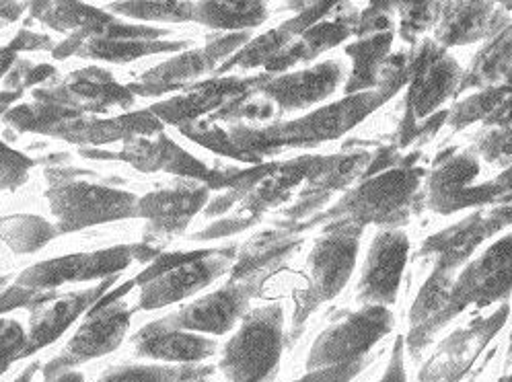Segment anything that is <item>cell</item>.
<instances>
[{"instance_id":"obj_47","label":"cell","mask_w":512,"mask_h":382,"mask_svg":"<svg viewBox=\"0 0 512 382\" xmlns=\"http://www.w3.org/2000/svg\"><path fill=\"white\" fill-rule=\"evenodd\" d=\"M5 286V278H0V288H3Z\"/></svg>"},{"instance_id":"obj_7","label":"cell","mask_w":512,"mask_h":382,"mask_svg":"<svg viewBox=\"0 0 512 382\" xmlns=\"http://www.w3.org/2000/svg\"><path fill=\"white\" fill-rule=\"evenodd\" d=\"M360 228L344 222L332 228L309 255L311 286L305 294V309L295 315V325L303 323L317 304L336 298L352 276L358 255Z\"/></svg>"},{"instance_id":"obj_33","label":"cell","mask_w":512,"mask_h":382,"mask_svg":"<svg viewBox=\"0 0 512 382\" xmlns=\"http://www.w3.org/2000/svg\"><path fill=\"white\" fill-rule=\"evenodd\" d=\"M478 171L480 167L471 157H459L443 165L430 177V206L443 214L447 204L471 185Z\"/></svg>"},{"instance_id":"obj_46","label":"cell","mask_w":512,"mask_h":382,"mask_svg":"<svg viewBox=\"0 0 512 382\" xmlns=\"http://www.w3.org/2000/svg\"><path fill=\"white\" fill-rule=\"evenodd\" d=\"M190 382H210V380H206V378H198V380H190Z\"/></svg>"},{"instance_id":"obj_49","label":"cell","mask_w":512,"mask_h":382,"mask_svg":"<svg viewBox=\"0 0 512 382\" xmlns=\"http://www.w3.org/2000/svg\"><path fill=\"white\" fill-rule=\"evenodd\" d=\"M5 109V105H0V111H3Z\"/></svg>"},{"instance_id":"obj_31","label":"cell","mask_w":512,"mask_h":382,"mask_svg":"<svg viewBox=\"0 0 512 382\" xmlns=\"http://www.w3.org/2000/svg\"><path fill=\"white\" fill-rule=\"evenodd\" d=\"M58 235L56 228L40 216L17 214L0 218V241L17 253H33Z\"/></svg>"},{"instance_id":"obj_17","label":"cell","mask_w":512,"mask_h":382,"mask_svg":"<svg viewBox=\"0 0 512 382\" xmlns=\"http://www.w3.org/2000/svg\"><path fill=\"white\" fill-rule=\"evenodd\" d=\"M245 42H247V33H235V35L223 37V40H216L214 44L206 46L204 50L188 52L175 60H169V62L146 72L142 76L140 85H132L130 91H136L140 95H146V93L159 95L163 91L175 89L179 85L196 79V76L204 74L206 70H210L216 60H221L223 56L231 54Z\"/></svg>"},{"instance_id":"obj_23","label":"cell","mask_w":512,"mask_h":382,"mask_svg":"<svg viewBox=\"0 0 512 382\" xmlns=\"http://www.w3.org/2000/svg\"><path fill=\"white\" fill-rule=\"evenodd\" d=\"M443 13L436 37L443 46H459L482 40L484 35L494 33L496 15L490 3H453L441 5Z\"/></svg>"},{"instance_id":"obj_40","label":"cell","mask_w":512,"mask_h":382,"mask_svg":"<svg viewBox=\"0 0 512 382\" xmlns=\"http://www.w3.org/2000/svg\"><path fill=\"white\" fill-rule=\"evenodd\" d=\"M367 364H369V360H360V362H352V364L309 370L307 376H303L295 382H350L352 378H356L362 372V368Z\"/></svg>"},{"instance_id":"obj_9","label":"cell","mask_w":512,"mask_h":382,"mask_svg":"<svg viewBox=\"0 0 512 382\" xmlns=\"http://www.w3.org/2000/svg\"><path fill=\"white\" fill-rule=\"evenodd\" d=\"M132 321V311L124 302H101L99 309L95 307L85 323L79 327L68 341L58 358H54L46 366V378L56 376L60 372H68L89 360L101 358L118 350L128 327Z\"/></svg>"},{"instance_id":"obj_25","label":"cell","mask_w":512,"mask_h":382,"mask_svg":"<svg viewBox=\"0 0 512 382\" xmlns=\"http://www.w3.org/2000/svg\"><path fill=\"white\" fill-rule=\"evenodd\" d=\"M245 89H247V85L235 83V81L210 83V85H204L196 93H190L186 97H179V99H171V101L153 105L151 113L159 122L179 126V124H184L188 120H194L196 116H200V113H204L212 107H218L231 97L245 95Z\"/></svg>"},{"instance_id":"obj_8","label":"cell","mask_w":512,"mask_h":382,"mask_svg":"<svg viewBox=\"0 0 512 382\" xmlns=\"http://www.w3.org/2000/svg\"><path fill=\"white\" fill-rule=\"evenodd\" d=\"M142 249L138 247H112L93 253H75L58 259H50L46 263L33 265L25 270L17 286L27 288L31 292L52 290L62 284L70 282H87V280H101V278H114L122 270L142 257Z\"/></svg>"},{"instance_id":"obj_30","label":"cell","mask_w":512,"mask_h":382,"mask_svg":"<svg viewBox=\"0 0 512 382\" xmlns=\"http://www.w3.org/2000/svg\"><path fill=\"white\" fill-rule=\"evenodd\" d=\"M266 19L262 3H194V21L212 29H251Z\"/></svg>"},{"instance_id":"obj_35","label":"cell","mask_w":512,"mask_h":382,"mask_svg":"<svg viewBox=\"0 0 512 382\" xmlns=\"http://www.w3.org/2000/svg\"><path fill=\"white\" fill-rule=\"evenodd\" d=\"M114 13L142 21H192L194 3H116Z\"/></svg>"},{"instance_id":"obj_5","label":"cell","mask_w":512,"mask_h":382,"mask_svg":"<svg viewBox=\"0 0 512 382\" xmlns=\"http://www.w3.org/2000/svg\"><path fill=\"white\" fill-rule=\"evenodd\" d=\"M512 290V235L494 243L451 284L441 327L459 315L465 307H488V304L508 296Z\"/></svg>"},{"instance_id":"obj_20","label":"cell","mask_w":512,"mask_h":382,"mask_svg":"<svg viewBox=\"0 0 512 382\" xmlns=\"http://www.w3.org/2000/svg\"><path fill=\"white\" fill-rule=\"evenodd\" d=\"M35 97L48 99L79 111H81V103L93 109L132 103V91L114 83L112 76L97 68H89L75 76H70L60 89L38 93Z\"/></svg>"},{"instance_id":"obj_3","label":"cell","mask_w":512,"mask_h":382,"mask_svg":"<svg viewBox=\"0 0 512 382\" xmlns=\"http://www.w3.org/2000/svg\"><path fill=\"white\" fill-rule=\"evenodd\" d=\"M231 257L233 249H206L157 261L138 278V284H142L138 309H161L204 290L227 272Z\"/></svg>"},{"instance_id":"obj_12","label":"cell","mask_w":512,"mask_h":382,"mask_svg":"<svg viewBox=\"0 0 512 382\" xmlns=\"http://www.w3.org/2000/svg\"><path fill=\"white\" fill-rule=\"evenodd\" d=\"M461 68L445 48L426 42L412 62V87L408 93V113L420 120L447 101L459 85Z\"/></svg>"},{"instance_id":"obj_48","label":"cell","mask_w":512,"mask_h":382,"mask_svg":"<svg viewBox=\"0 0 512 382\" xmlns=\"http://www.w3.org/2000/svg\"><path fill=\"white\" fill-rule=\"evenodd\" d=\"M5 370H7V368H5V366H0V374H3V372H5Z\"/></svg>"},{"instance_id":"obj_4","label":"cell","mask_w":512,"mask_h":382,"mask_svg":"<svg viewBox=\"0 0 512 382\" xmlns=\"http://www.w3.org/2000/svg\"><path fill=\"white\" fill-rule=\"evenodd\" d=\"M48 198L58 218V228L64 233L136 216L138 208L134 194L85 181L62 183L50 191Z\"/></svg>"},{"instance_id":"obj_21","label":"cell","mask_w":512,"mask_h":382,"mask_svg":"<svg viewBox=\"0 0 512 382\" xmlns=\"http://www.w3.org/2000/svg\"><path fill=\"white\" fill-rule=\"evenodd\" d=\"M186 44H169L157 40H112V37H85L81 33H72L70 40L54 50L56 58L83 56L107 62H130L142 56H151L159 52H173L184 48Z\"/></svg>"},{"instance_id":"obj_15","label":"cell","mask_w":512,"mask_h":382,"mask_svg":"<svg viewBox=\"0 0 512 382\" xmlns=\"http://www.w3.org/2000/svg\"><path fill=\"white\" fill-rule=\"evenodd\" d=\"M344 76V68L338 60L323 62L313 68L278 76V79L258 83L260 93L274 103L280 111L305 109L317 101L332 95Z\"/></svg>"},{"instance_id":"obj_32","label":"cell","mask_w":512,"mask_h":382,"mask_svg":"<svg viewBox=\"0 0 512 382\" xmlns=\"http://www.w3.org/2000/svg\"><path fill=\"white\" fill-rule=\"evenodd\" d=\"M212 366L181 364V366H118L107 370L99 382H190L212 374Z\"/></svg>"},{"instance_id":"obj_34","label":"cell","mask_w":512,"mask_h":382,"mask_svg":"<svg viewBox=\"0 0 512 382\" xmlns=\"http://www.w3.org/2000/svg\"><path fill=\"white\" fill-rule=\"evenodd\" d=\"M512 200V167H508L500 177L490 183L469 185L461 194H457L445 208L443 214L471 208V206H486V204H504Z\"/></svg>"},{"instance_id":"obj_45","label":"cell","mask_w":512,"mask_h":382,"mask_svg":"<svg viewBox=\"0 0 512 382\" xmlns=\"http://www.w3.org/2000/svg\"><path fill=\"white\" fill-rule=\"evenodd\" d=\"M44 382H85V378H83V374H79L75 370H68V372H60L56 376H50Z\"/></svg>"},{"instance_id":"obj_19","label":"cell","mask_w":512,"mask_h":382,"mask_svg":"<svg viewBox=\"0 0 512 382\" xmlns=\"http://www.w3.org/2000/svg\"><path fill=\"white\" fill-rule=\"evenodd\" d=\"M206 200L208 191L204 187L167 189L138 200L136 216L149 218L151 231L157 235L181 233Z\"/></svg>"},{"instance_id":"obj_6","label":"cell","mask_w":512,"mask_h":382,"mask_svg":"<svg viewBox=\"0 0 512 382\" xmlns=\"http://www.w3.org/2000/svg\"><path fill=\"white\" fill-rule=\"evenodd\" d=\"M393 327V317L385 307H369L350 315L342 323L319 335L309 352L307 370H319L364 360L369 350Z\"/></svg>"},{"instance_id":"obj_2","label":"cell","mask_w":512,"mask_h":382,"mask_svg":"<svg viewBox=\"0 0 512 382\" xmlns=\"http://www.w3.org/2000/svg\"><path fill=\"white\" fill-rule=\"evenodd\" d=\"M284 348V317L280 307L249 311L229 339L218 362L229 382H266L276 370Z\"/></svg>"},{"instance_id":"obj_37","label":"cell","mask_w":512,"mask_h":382,"mask_svg":"<svg viewBox=\"0 0 512 382\" xmlns=\"http://www.w3.org/2000/svg\"><path fill=\"white\" fill-rule=\"evenodd\" d=\"M482 157L500 167H512V126L488 130L480 140Z\"/></svg>"},{"instance_id":"obj_39","label":"cell","mask_w":512,"mask_h":382,"mask_svg":"<svg viewBox=\"0 0 512 382\" xmlns=\"http://www.w3.org/2000/svg\"><path fill=\"white\" fill-rule=\"evenodd\" d=\"M441 5H399V11H404L401 15V29H404V35L408 37L410 33H422L428 29L438 15H434Z\"/></svg>"},{"instance_id":"obj_11","label":"cell","mask_w":512,"mask_h":382,"mask_svg":"<svg viewBox=\"0 0 512 382\" xmlns=\"http://www.w3.org/2000/svg\"><path fill=\"white\" fill-rule=\"evenodd\" d=\"M410 253V241L406 233L397 228L381 231L369 251L364 263L362 278L358 284V300L367 302L369 307H387L395 302L397 290L404 276Z\"/></svg>"},{"instance_id":"obj_29","label":"cell","mask_w":512,"mask_h":382,"mask_svg":"<svg viewBox=\"0 0 512 382\" xmlns=\"http://www.w3.org/2000/svg\"><path fill=\"white\" fill-rule=\"evenodd\" d=\"M319 15H301L297 19H292L288 23H284L280 29H274L258 40L251 42L249 46H245L241 52H237L231 60H227V64L221 70H229L235 66H243V68H253L260 64H270L284 48H288V42L292 40V35L303 33L301 29H309L313 25V21H317Z\"/></svg>"},{"instance_id":"obj_28","label":"cell","mask_w":512,"mask_h":382,"mask_svg":"<svg viewBox=\"0 0 512 382\" xmlns=\"http://www.w3.org/2000/svg\"><path fill=\"white\" fill-rule=\"evenodd\" d=\"M352 33V23H344L340 19L329 21V23H319V25H311L299 44H292L288 48H284L270 64V70H284L288 66H292L295 62L301 60H311L315 56H319L321 52L334 48L336 44L344 42L346 37Z\"/></svg>"},{"instance_id":"obj_41","label":"cell","mask_w":512,"mask_h":382,"mask_svg":"<svg viewBox=\"0 0 512 382\" xmlns=\"http://www.w3.org/2000/svg\"><path fill=\"white\" fill-rule=\"evenodd\" d=\"M44 46H50V40H48L46 35L21 31L17 40H15L9 48L0 50V76H3L5 70L11 66L15 54H17L19 50H40V48H44Z\"/></svg>"},{"instance_id":"obj_42","label":"cell","mask_w":512,"mask_h":382,"mask_svg":"<svg viewBox=\"0 0 512 382\" xmlns=\"http://www.w3.org/2000/svg\"><path fill=\"white\" fill-rule=\"evenodd\" d=\"M377 382H408L406 366H404V339H401V337L395 341L387 370Z\"/></svg>"},{"instance_id":"obj_44","label":"cell","mask_w":512,"mask_h":382,"mask_svg":"<svg viewBox=\"0 0 512 382\" xmlns=\"http://www.w3.org/2000/svg\"><path fill=\"white\" fill-rule=\"evenodd\" d=\"M27 7L29 5L25 3H0V17H5L7 21H17Z\"/></svg>"},{"instance_id":"obj_43","label":"cell","mask_w":512,"mask_h":382,"mask_svg":"<svg viewBox=\"0 0 512 382\" xmlns=\"http://www.w3.org/2000/svg\"><path fill=\"white\" fill-rule=\"evenodd\" d=\"M44 298H35V292L27 290V288H13L5 294H0V313H7L11 309H17V307H25V304H31V302H42Z\"/></svg>"},{"instance_id":"obj_1","label":"cell","mask_w":512,"mask_h":382,"mask_svg":"<svg viewBox=\"0 0 512 382\" xmlns=\"http://www.w3.org/2000/svg\"><path fill=\"white\" fill-rule=\"evenodd\" d=\"M399 87L401 85H389L387 81H383V87L377 93H360L356 97H348L297 122H288L264 130L233 132L231 144L243 150H272L282 146H303L336 138L360 120L367 118L373 109L385 103Z\"/></svg>"},{"instance_id":"obj_22","label":"cell","mask_w":512,"mask_h":382,"mask_svg":"<svg viewBox=\"0 0 512 382\" xmlns=\"http://www.w3.org/2000/svg\"><path fill=\"white\" fill-rule=\"evenodd\" d=\"M161 122L149 111L142 113H128V116L116 120H101V122H83V120H70L60 126L54 136H60L68 142L79 144H105L120 138H130L134 134H155L161 130Z\"/></svg>"},{"instance_id":"obj_24","label":"cell","mask_w":512,"mask_h":382,"mask_svg":"<svg viewBox=\"0 0 512 382\" xmlns=\"http://www.w3.org/2000/svg\"><path fill=\"white\" fill-rule=\"evenodd\" d=\"M116 157L126 159L140 171L165 169L171 173L190 175V177L208 175V171L196 159H192L188 152L177 148L173 142H169L165 138L159 142H151L146 138L128 140V146L124 148L122 155H116Z\"/></svg>"},{"instance_id":"obj_26","label":"cell","mask_w":512,"mask_h":382,"mask_svg":"<svg viewBox=\"0 0 512 382\" xmlns=\"http://www.w3.org/2000/svg\"><path fill=\"white\" fill-rule=\"evenodd\" d=\"M512 76V27L504 29L498 37L478 54L473 60V66L461 89L465 87H486L492 89L494 85L500 87L506 79Z\"/></svg>"},{"instance_id":"obj_14","label":"cell","mask_w":512,"mask_h":382,"mask_svg":"<svg viewBox=\"0 0 512 382\" xmlns=\"http://www.w3.org/2000/svg\"><path fill=\"white\" fill-rule=\"evenodd\" d=\"M512 222V208H500L486 216L475 212L461 224H455L449 231L436 235L424 243L422 253L436 257V270L455 272L465 259L480 247L482 241L490 239L494 233L502 231Z\"/></svg>"},{"instance_id":"obj_18","label":"cell","mask_w":512,"mask_h":382,"mask_svg":"<svg viewBox=\"0 0 512 382\" xmlns=\"http://www.w3.org/2000/svg\"><path fill=\"white\" fill-rule=\"evenodd\" d=\"M134 350L142 358L165 360L173 364H200L202 360L214 356L216 343L202 335L179 331L167 327L163 321L146 325L134 337Z\"/></svg>"},{"instance_id":"obj_10","label":"cell","mask_w":512,"mask_h":382,"mask_svg":"<svg viewBox=\"0 0 512 382\" xmlns=\"http://www.w3.org/2000/svg\"><path fill=\"white\" fill-rule=\"evenodd\" d=\"M414 169H395L377 179L362 183L342 200L336 214H344L348 224L362 226L367 222H387L404 212L420 183Z\"/></svg>"},{"instance_id":"obj_36","label":"cell","mask_w":512,"mask_h":382,"mask_svg":"<svg viewBox=\"0 0 512 382\" xmlns=\"http://www.w3.org/2000/svg\"><path fill=\"white\" fill-rule=\"evenodd\" d=\"M33 161L0 142V189H17L27 181Z\"/></svg>"},{"instance_id":"obj_38","label":"cell","mask_w":512,"mask_h":382,"mask_svg":"<svg viewBox=\"0 0 512 382\" xmlns=\"http://www.w3.org/2000/svg\"><path fill=\"white\" fill-rule=\"evenodd\" d=\"M27 350V333L17 321H0V366L9 368Z\"/></svg>"},{"instance_id":"obj_13","label":"cell","mask_w":512,"mask_h":382,"mask_svg":"<svg viewBox=\"0 0 512 382\" xmlns=\"http://www.w3.org/2000/svg\"><path fill=\"white\" fill-rule=\"evenodd\" d=\"M251 284H231L223 290H216L200 300H196L184 311L173 313L161 319L167 327L190 331V333H212L225 335L235 327V323L245 317L247 302L251 298Z\"/></svg>"},{"instance_id":"obj_16","label":"cell","mask_w":512,"mask_h":382,"mask_svg":"<svg viewBox=\"0 0 512 382\" xmlns=\"http://www.w3.org/2000/svg\"><path fill=\"white\" fill-rule=\"evenodd\" d=\"M114 278L105 280L97 288L85 290V292H70L62 298H54L48 302L42 300V307H35L29 317V335H27V350L23 358L38 354L50 343H54L72 323H75L89 307H93L95 300L101 298V294L109 288Z\"/></svg>"},{"instance_id":"obj_27","label":"cell","mask_w":512,"mask_h":382,"mask_svg":"<svg viewBox=\"0 0 512 382\" xmlns=\"http://www.w3.org/2000/svg\"><path fill=\"white\" fill-rule=\"evenodd\" d=\"M393 33H375L367 35L350 48H346V54L354 60L352 76L346 85V93L354 91H367L379 83V74L383 70L385 56L391 48Z\"/></svg>"}]
</instances>
